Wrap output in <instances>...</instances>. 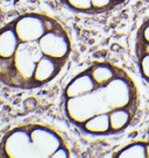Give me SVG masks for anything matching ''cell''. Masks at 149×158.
Returning a JSON list of instances; mask_svg holds the SVG:
<instances>
[{
	"mask_svg": "<svg viewBox=\"0 0 149 158\" xmlns=\"http://www.w3.org/2000/svg\"><path fill=\"white\" fill-rule=\"evenodd\" d=\"M71 151L56 129L26 123L10 129L0 139V158H69Z\"/></svg>",
	"mask_w": 149,
	"mask_h": 158,
	"instance_id": "3",
	"label": "cell"
},
{
	"mask_svg": "<svg viewBox=\"0 0 149 158\" xmlns=\"http://www.w3.org/2000/svg\"><path fill=\"white\" fill-rule=\"evenodd\" d=\"M66 10L78 14L97 15L114 10L129 0H57Z\"/></svg>",
	"mask_w": 149,
	"mask_h": 158,
	"instance_id": "4",
	"label": "cell"
},
{
	"mask_svg": "<svg viewBox=\"0 0 149 158\" xmlns=\"http://www.w3.org/2000/svg\"><path fill=\"white\" fill-rule=\"evenodd\" d=\"M118 158H149V142L136 141L119 149L113 155Z\"/></svg>",
	"mask_w": 149,
	"mask_h": 158,
	"instance_id": "6",
	"label": "cell"
},
{
	"mask_svg": "<svg viewBox=\"0 0 149 158\" xmlns=\"http://www.w3.org/2000/svg\"><path fill=\"white\" fill-rule=\"evenodd\" d=\"M134 56L141 77L149 84V16L135 33Z\"/></svg>",
	"mask_w": 149,
	"mask_h": 158,
	"instance_id": "5",
	"label": "cell"
},
{
	"mask_svg": "<svg viewBox=\"0 0 149 158\" xmlns=\"http://www.w3.org/2000/svg\"><path fill=\"white\" fill-rule=\"evenodd\" d=\"M72 54V42L57 19L40 12L23 13L0 27V84L36 89L50 84Z\"/></svg>",
	"mask_w": 149,
	"mask_h": 158,
	"instance_id": "1",
	"label": "cell"
},
{
	"mask_svg": "<svg viewBox=\"0 0 149 158\" xmlns=\"http://www.w3.org/2000/svg\"><path fill=\"white\" fill-rule=\"evenodd\" d=\"M140 94L132 76L119 65L97 60L65 85L62 108L66 120L90 136H114L134 122Z\"/></svg>",
	"mask_w": 149,
	"mask_h": 158,
	"instance_id": "2",
	"label": "cell"
}]
</instances>
